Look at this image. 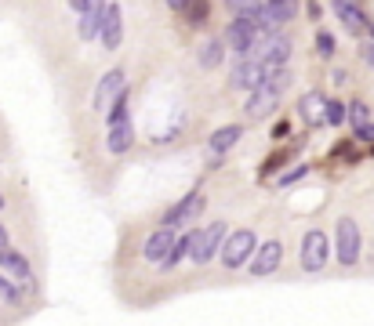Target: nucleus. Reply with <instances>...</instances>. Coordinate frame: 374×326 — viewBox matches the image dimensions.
Returning a JSON list of instances; mask_svg holds the SVG:
<instances>
[{"label":"nucleus","instance_id":"f257e3e1","mask_svg":"<svg viewBox=\"0 0 374 326\" xmlns=\"http://www.w3.org/2000/svg\"><path fill=\"white\" fill-rule=\"evenodd\" d=\"M222 243H226V225L222 221H211L207 228H197V232H193L189 257L197 261V265H207V261L222 250Z\"/></svg>","mask_w":374,"mask_h":326},{"label":"nucleus","instance_id":"f03ea898","mask_svg":"<svg viewBox=\"0 0 374 326\" xmlns=\"http://www.w3.org/2000/svg\"><path fill=\"white\" fill-rule=\"evenodd\" d=\"M255 250H258L255 232H251V228H240V232H233V236L222 243V265H226V269H240V265H247V261H251Z\"/></svg>","mask_w":374,"mask_h":326},{"label":"nucleus","instance_id":"7ed1b4c3","mask_svg":"<svg viewBox=\"0 0 374 326\" xmlns=\"http://www.w3.org/2000/svg\"><path fill=\"white\" fill-rule=\"evenodd\" d=\"M331 257V240L320 232V228H309L302 240V269L305 272H320Z\"/></svg>","mask_w":374,"mask_h":326},{"label":"nucleus","instance_id":"20e7f679","mask_svg":"<svg viewBox=\"0 0 374 326\" xmlns=\"http://www.w3.org/2000/svg\"><path fill=\"white\" fill-rule=\"evenodd\" d=\"M273 69H269V65H262L258 58H251V55H247V58H240L236 65H233V77H229V87L233 91H255L265 77H269Z\"/></svg>","mask_w":374,"mask_h":326},{"label":"nucleus","instance_id":"39448f33","mask_svg":"<svg viewBox=\"0 0 374 326\" xmlns=\"http://www.w3.org/2000/svg\"><path fill=\"white\" fill-rule=\"evenodd\" d=\"M251 58H258L262 65H269V69H276V65H287V58H291V40L284 37V33H269L265 40H258V47L251 51Z\"/></svg>","mask_w":374,"mask_h":326},{"label":"nucleus","instance_id":"423d86ee","mask_svg":"<svg viewBox=\"0 0 374 326\" xmlns=\"http://www.w3.org/2000/svg\"><path fill=\"white\" fill-rule=\"evenodd\" d=\"M334 254H338L341 265H356V261H360V228H356L353 218H341V221H338Z\"/></svg>","mask_w":374,"mask_h":326},{"label":"nucleus","instance_id":"0eeeda50","mask_svg":"<svg viewBox=\"0 0 374 326\" xmlns=\"http://www.w3.org/2000/svg\"><path fill=\"white\" fill-rule=\"evenodd\" d=\"M204 214V196L200 192H189L182 203H175L167 214H164V225H171V228H182L185 221H197Z\"/></svg>","mask_w":374,"mask_h":326},{"label":"nucleus","instance_id":"6e6552de","mask_svg":"<svg viewBox=\"0 0 374 326\" xmlns=\"http://www.w3.org/2000/svg\"><path fill=\"white\" fill-rule=\"evenodd\" d=\"M106 0H87V4L80 8V22H77V29H80V37L84 40H95L99 33H102V18H106Z\"/></svg>","mask_w":374,"mask_h":326},{"label":"nucleus","instance_id":"1a4fd4ad","mask_svg":"<svg viewBox=\"0 0 374 326\" xmlns=\"http://www.w3.org/2000/svg\"><path fill=\"white\" fill-rule=\"evenodd\" d=\"M123 94V69H109L102 77V84L95 87V109L99 113H109V106Z\"/></svg>","mask_w":374,"mask_h":326},{"label":"nucleus","instance_id":"9d476101","mask_svg":"<svg viewBox=\"0 0 374 326\" xmlns=\"http://www.w3.org/2000/svg\"><path fill=\"white\" fill-rule=\"evenodd\" d=\"M0 269H4L15 283H22V286H33V269H29V261L18 254V250H11V247H0Z\"/></svg>","mask_w":374,"mask_h":326},{"label":"nucleus","instance_id":"9b49d317","mask_svg":"<svg viewBox=\"0 0 374 326\" xmlns=\"http://www.w3.org/2000/svg\"><path fill=\"white\" fill-rule=\"evenodd\" d=\"M102 44H106V51H116L120 47V40H123V11H120V4H109L106 8V18H102Z\"/></svg>","mask_w":374,"mask_h":326},{"label":"nucleus","instance_id":"f8f14e48","mask_svg":"<svg viewBox=\"0 0 374 326\" xmlns=\"http://www.w3.org/2000/svg\"><path fill=\"white\" fill-rule=\"evenodd\" d=\"M298 113H302V120H305L309 127H320V123L327 120V98H324L320 91H309V94H302Z\"/></svg>","mask_w":374,"mask_h":326},{"label":"nucleus","instance_id":"ddd939ff","mask_svg":"<svg viewBox=\"0 0 374 326\" xmlns=\"http://www.w3.org/2000/svg\"><path fill=\"white\" fill-rule=\"evenodd\" d=\"M131 142H135L131 120H128V116H123V120H113V123H109V138H106L109 152H113V156H123V152L131 149Z\"/></svg>","mask_w":374,"mask_h":326},{"label":"nucleus","instance_id":"4468645a","mask_svg":"<svg viewBox=\"0 0 374 326\" xmlns=\"http://www.w3.org/2000/svg\"><path fill=\"white\" fill-rule=\"evenodd\" d=\"M171 243H175V228L171 225H164V228H157L149 240H145V261H153V265H160V261L167 257V250H171Z\"/></svg>","mask_w":374,"mask_h":326},{"label":"nucleus","instance_id":"2eb2a0df","mask_svg":"<svg viewBox=\"0 0 374 326\" xmlns=\"http://www.w3.org/2000/svg\"><path fill=\"white\" fill-rule=\"evenodd\" d=\"M295 11H298V0H265V4H262V22L269 29H276V26L291 22Z\"/></svg>","mask_w":374,"mask_h":326},{"label":"nucleus","instance_id":"dca6fc26","mask_svg":"<svg viewBox=\"0 0 374 326\" xmlns=\"http://www.w3.org/2000/svg\"><path fill=\"white\" fill-rule=\"evenodd\" d=\"M280 257H284V247H280L276 240H269L265 247H258V250L251 254V272H255V276H269V272L280 265Z\"/></svg>","mask_w":374,"mask_h":326},{"label":"nucleus","instance_id":"f3484780","mask_svg":"<svg viewBox=\"0 0 374 326\" xmlns=\"http://www.w3.org/2000/svg\"><path fill=\"white\" fill-rule=\"evenodd\" d=\"M334 11H338V18H341V26H346L353 37H360V33L367 29V18H363V11L353 4V0H334Z\"/></svg>","mask_w":374,"mask_h":326},{"label":"nucleus","instance_id":"a211bd4d","mask_svg":"<svg viewBox=\"0 0 374 326\" xmlns=\"http://www.w3.org/2000/svg\"><path fill=\"white\" fill-rule=\"evenodd\" d=\"M240 138H243V127L229 123V127H222V130H214V135H211V142H207V149L222 156V152H229V149H233Z\"/></svg>","mask_w":374,"mask_h":326},{"label":"nucleus","instance_id":"6ab92c4d","mask_svg":"<svg viewBox=\"0 0 374 326\" xmlns=\"http://www.w3.org/2000/svg\"><path fill=\"white\" fill-rule=\"evenodd\" d=\"M222 51H226V44L211 37V40H204V44L197 47V62L204 65V69H214V65L222 62Z\"/></svg>","mask_w":374,"mask_h":326},{"label":"nucleus","instance_id":"aec40b11","mask_svg":"<svg viewBox=\"0 0 374 326\" xmlns=\"http://www.w3.org/2000/svg\"><path fill=\"white\" fill-rule=\"evenodd\" d=\"M189 243H193V232H185V236H178V240L171 243V250H167V257L160 261V265H164V269H175V265H178V261H182L185 254H189Z\"/></svg>","mask_w":374,"mask_h":326},{"label":"nucleus","instance_id":"412c9836","mask_svg":"<svg viewBox=\"0 0 374 326\" xmlns=\"http://www.w3.org/2000/svg\"><path fill=\"white\" fill-rule=\"evenodd\" d=\"M0 301H8V305H18L22 301V290L15 286V279L8 272H0Z\"/></svg>","mask_w":374,"mask_h":326},{"label":"nucleus","instance_id":"4be33fe9","mask_svg":"<svg viewBox=\"0 0 374 326\" xmlns=\"http://www.w3.org/2000/svg\"><path fill=\"white\" fill-rule=\"evenodd\" d=\"M185 15H189L193 26H204L207 15H211V0H189V11H185Z\"/></svg>","mask_w":374,"mask_h":326},{"label":"nucleus","instance_id":"5701e85b","mask_svg":"<svg viewBox=\"0 0 374 326\" xmlns=\"http://www.w3.org/2000/svg\"><path fill=\"white\" fill-rule=\"evenodd\" d=\"M346 120H349L346 102H338V98H331V102H327V123H331V127H338V123H346Z\"/></svg>","mask_w":374,"mask_h":326},{"label":"nucleus","instance_id":"b1692460","mask_svg":"<svg viewBox=\"0 0 374 326\" xmlns=\"http://www.w3.org/2000/svg\"><path fill=\"white\" fill-rule=\"evenodd\" d=\"M233 15H258L262 11V0H226Z\"/></svg>","mask_w":374,"mask_h":326},{"label":"nucleus","instance_id":"393cba45","mask_svg":"<svg viewBox=\"0 0 374 326\" xmlns=\"http://www.w3.org/2000/svg\"><path fill=\"white\" fill-rule=\"evenodd\" d=\"M317 55H320V58H331V55H334V37H331L327 29L317 33Z\"/></svg>","mask_w":374,"mask_h":326},{"label":"nucleus","instance_id":"a878e982","mask_svg":"<svg viewBox=\"0 0 374 326\" xmlns=\"http://www.w3.org/2000/svg\"><path fill=\"white\" fill-rule=\"evenodd\" d=\"M367 120H370V109H367L363 102H349V123L360 127V123H367Z\"/></svg>","mask_w":374,"mask_h":326},{"label":"nucleus","instance_id":"bb28decb","mask_svg":"<svg viewBox=\"0 0 374 326\" xmlns=\"http://www.w3.org/2000/svg\"><path fill=\"white\" fill-rule=\"evenodd\" d=\"M353 135H356L360 142H367V145H374V123L367 120V123H360V127H353Z\"/></svg>","mask_w":374,"mask_h":326},{"label":"nucleus","instance_id":"cd10ccee","mask_svg":"<svg viewBox=\"0 0 374 326\" xmlns=\"http://www.w3.org/2000/svg\"><path fill=\"white\" fill-rule=\"evenodd\" d=\"M309 174V167H305V163H302V167H295V171H287L284 178H280V185H295V181H302Z\"/></svg>","mask_w":374,"mask_h":326},{"label":"nucleus","instance_id":"c85d7f7f","mask_svg":"<svg viewBox=\"0 0 374 326\" xmlns=\"http://www.w3.org/2000/svg\"><path fill=\"white\" fill-rule=\"evenodd\" d=\"M284 159H287L284 152H276V156H269V159L262 163V178H265V174H273V171H276V167H280V163H284Z\"/></svg>","mask_w":374,"mask_h":326},{"label":"nucleus","instance_id":"c756f323","mask_svg":"<svg viewBox=\"0 0 374 326\" xmlns=\"http://www.w3.org/2000/svg\"><path fill=\"white\" fill-rule=\"evenodd\" d=\"M167 8L178 11V15H185V11H189V0H167Z\"/></svg>","mask_w":374,"mask_h":326},{"label":"nucleus","instance_id":"7c9ffc66","mask_svg":"<svg viewBox=\"0 0 374 326\" xmlns=\"http://www.w3.org/2000/svg\"><path fill=\"white\" fill-rule=\"evenodd\" d=\"M287 130H291V127H287V120H280V123L273 127V138H287Z\"/></svg>","mask_w":374,"mask_h":326},{"label":"nucleus","instance_id":"2f4dec72","mask_svg":"<svg viewBox=\"0 0 374 326\" xmlns=\"http://www.w3.org/2000/svg\"><path fill=\"white\" fill-rule=\"evenodd\" d=\"M363 58L374 65V40H370V44H363Z\"/></svg>","mask_w":374,"mask_h":326},{"label":"nucleus","instance_id":"473e14b6","mask_svg":"<svg viewBox=\"0 0 374 326\" xmlns=\"http://www.w3.org/2000/svg\"><path fill=\"white\" fill-rule=\"evenodd\" d=\"M0 247H8V228L0 225Z\"/></svg>","mask_w":374,"mask_h":326},{"label":"nucleus","instance_id":"72a5a7b5","mask_svg":"<svg viewBox=\"0 0 374 326\" xmlns=\"http://www.w3.org/2000/svg\"><path fill=\"white\" fill-rule=\"evenodd\" d=\"M70 4H73V8H77V11H80V8H84V4H87V0H70Z\"/></svg>","mask_w":374,"mask_h":326},{"label":"nucleus","instance_id":"f704fd0d","mask_svg":"<svg viewBox=\"0 0 374 326\" xmlns=\"http://www.w3.org/2000/svg\"><path fill=\"white\" fill-rule=\"evenodd\" d=\"M0 210H4V196H0Z\"/></svg>","mask_w":374,"mask_h":326}]
</instances>
